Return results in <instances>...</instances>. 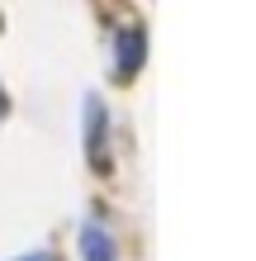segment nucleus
I'll list each match as a JSON object with an SVG mask.
<instances>
[{
	"mask_svg": "<svg viewBox=\"0 0 256 261\" xmlns=\"http://www.w3.org/2000/svg\"><path fill=\"white\" fill-rule=\"evenodd\" d=\"M81 128H86V147H90V157H95V166L104 171L109 166V119H104V105L90 95L86 100V119H81Z\"/></svg>",
	"mask_w": 256,
	"mask_h": 261,
	"instance_id": "nucleus-2",
	"label": "nucleus"
},
{
	"mask_svg": "<svg viewBox=\"0 0 256 261\" xmlns=\"http://www.w3.org/2000/svg\"><path fill=\"white\" fill-rule=\"evenodd\" d=\"M5 110H10V100H5V90H0V119H5Z\"/></svg>",
	"mask_w": 256,
	"mask_h": 261,
	"instance_id": "nucleus-5",
	"label": "nucleus"
},
{
	"mask_svg": "<svg viewBox=\"0 0 256 261\" xmlns=\"http://www.w3.org/2000/svg\"><path fill=\"white\" fill-rule=\"evenodd\" d=\"M81 261H119L114 238L104 233L100 223H86V228H81Z\"/></svg>",
	"mask_w": 256,
	"mask_h": 261,
	"instance_id": "nucleus-3",
	"label": "nucleus"
},
{
	"mask_svg": "<svg viewBox=\"0 0 256 261\" xmlns=\"http://www.w3.org/2000/svg\"><path fill=\"white\" fill-rule=\"evenodd\" d=\"M143 57H147V38H143V29H119V38H114V81H133V76L143 71Z\"/></svg>",
	"mask_w": 256,
	"mask_h": 261,
	"instance_id": "nucleus-1",
	"label": "nucleus"
},
{
	"mask_svg": "<svg viewBox=\"0 0 256 261\" xmlns=\"http://www.w3.org/2000/svg\"><path fill=\"white\" fill-rule=\"evenodd\" d=\"M19 261H52L48 252H34V256H19Z\"/></svg>",
	"mask_w": 256,
	"mask_h": 261,
	"instance_id": "nucleus-4",
	"label": "nucleus"
}]
</instances>
